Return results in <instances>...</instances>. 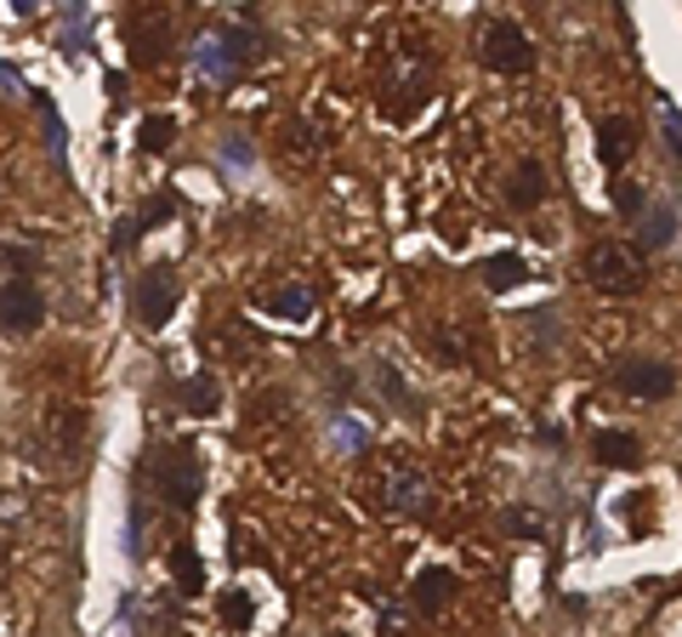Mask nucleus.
Returning <instances> with one entry per match:
<instances>
[{
	"label": "nucleus",
	"mask_w": 682,
	"mask_h": 637,
	"mask_svg": "<svg viewBox=\"0 0 682 637\" xmlns=\"http://www.w3.org/2000/svg\"><path fill=\"white\" fill-rule=\"evenodd\" d=\"M586 279L603 290V297H638L649 285V257L631 239H598L586 251Z\"/></svg>",
	"instance_id": "obj_1"
},
{
	"label": "nucleus",
	"mask_w": 682,
	"mask_h": 637,
	"mask_svg": "<svg viewBox=\"0 0 682 637\" xmlns=\"http://www.w3.org/2000/svg\"><path fill=\"white\" fill-rule=\"evenodd\" d=\"M257 58H262V40L245 23H217L211 34H200V46H193V63H200L205 80H233L239 69H251Z\"/></svg>",
	"instance_id": "obj_2"
},
{
	"label": "nucleus",
	"mask_w": 682,
	"mask_h": 637,
	"mask_svg": "<svg viewBox=\"0 0 682 637\" xmlns=\"http://www.w3.org/2000/svg\"><path fill=\"white\" fill-rule=\"evenodd\" d=\"M154 478H160L166 507H177V512H193V507H200V496H205V461H200V450H193V445H171L166 461L154 467Z\"/></svg>",
	"instance_id": "obj_3"
},
{
	"label": "nucleus",
	"mask_w": 682,
	"mask_h": 637,
	"mask_svg": "<svg viewBox=\"0 0 682 637\" xmlns=\"http://www.w3.org/2000/svg\"><path fill=\"white\" fill-rule=\"evenodd\" d=\"M478 58H483V69H495V74H529L534 69V40L523 34V23L490 18V23H483V40H478Z\"/></svg>",
	"instance_id": "obj_4"
},
{
	"label": "nucleus",
	"mask_w": 682,
	"mask_h": 637,
	"mask_svg": "<svg viewBox=\"0 0 682 637\" xmlns=\"http://www.w3.org/2000/svg\"><path fill=\"white\" fill-rule=\"evenodd\" d=\"M46 325V297H40V285L34 279H0V336H34Z\"/></svg>",
	"instance_id": "obj_5"
},
{
	"label": "nucleus",
	"mask_w": 682,
	"mask_h": 637,
	"mask_svg": "<svg viewBox=\"0 0 682 637\" xmlns=\"http://www.w3.org/2000/svg\"><path fill=\"white\" fill-rule=\"evenodd\" d=\"M177 302H182V279H177L171 262H160V268H149V273L137 279V325L160 330L177 313Z\"/></svg>",
	"instance_id": "obj_6"
},
{
	"label": "nucleus",
	"mask_w": 682,
	"mask_h": 637,
	"mask_svg": "<svg viewBox=\"0 0 682 637\" xmlns=\"http://www.w3.org/2000/svg\"><path fill=\"white\" fill-rule=\"evenodd\" d=\"M614 387H620V394H631V399L660 405V399L676 394V365H665V359H625L614 370Z\"/></svg>",
	"instance_id": "obj_7"
},
{
	"label": "nucleus",
	"mask_w": 682,
	"mask_h": 637,
	"mask_svg": "<svg viewBox=\"0 0 682 637\" xmlns=\"http://www.w3.org/2000/svg\"><path fill=\"white\" fill-rule=\"evenodd\" d=\"M126 40H131V63H137V69H154V63L171 58V52H166V46H171V29H166L160 12H131Z\"/></svg>",
	"instance_id": "obj_8"
},
{
	"label": "nucleus",
	"mask_w": 682,
	"mask_h": 637,
	"mask_svg": "<svg viewBox=\"0 0 682 637\" xmlns=\"http://www.w3.org/2000/svg\"><path fill=\"white\" fill-rule=\"evenodd\" d=\"M381 501H387V512H421V507L432 501V478H427L421 467L399 461L393 472H387V489H381Z\"/></svg>",
	"instance_id": "obj_9"
},
{
	"label": "nucleus",
	"mask_w": 682,
	"mask_h": 637,
	"mask_svg": "<svg viewBox=\"0 0 682 637\" xmlns=\"http://www.w3.org/2000/svg\"><path fill=\"white\" fill-rule=\"evenodd\" d=\"M631 155H638V120L631 115H603L598 120V160L609 171H625Z\"/></svg>",
	"instance_id": "obj_10"
},
{
	"label": "nucleus",
	"mask_w": 682,
	"mask_h": 637,
	"mask_svg": "<svg viewBox=\"0 0 682 637\" xmlns=\"http://www.w3.org/2000/svg\"><path fill=\"white\" fill-rule=\"evenodd\" d=\"M455 593H461V575L438 564V569H421V575H415V586H410V604H415L421 615H444V609L455 604Z\"/></svg>",
	"instance_id": "obj_11"
},
{
	"label": "nucleus",
	"mask_w": 682,
	"mask_h": 637,
	"mask_svg": "<svg viewBox=\"0 0 682 637\" xmlns=\"http://www.w3.org/2000/svg\"><path fill=\"white\" fill-rule=\"evenodd\" d=\"M546 166L541 160H523V166H512V177H507V206L512 211H541L546 206Z\"/></svg>",
	"instance_id": "obj_12"
},
{
	"label": "nucleus",
	"mask_w": 682,
	"mask_h": 637,
	"mask_svg": "<svg viewBox=\"0 0 682 637\" xmlns=\"http://www.w3.org/2000/svg\"><path fill=\"white\" fill-rule=\"evenodd\" d=\"M427 86H432V58H415V69H404V74H399V86L387 91V97H393V103H381V109L393 115V120H410V115L421 109Z\"/></svg>",
	"instance_id": "obj_13"
},
{
	"label": "nucleus",
	"mask_w": 682,
	"mask_h": 637,
	"mask_svg": "<svg viewBox=\"0 0 682 637\" xmlns=\"http://www.w3.org/2000/svg\"><path fill=\"white\" fill-rule=\"evenodd\" d=\"M631 245H638L643 257H649V251H671V245H676V200L649 206V211H643V233L631 239Z\"/></svg>",
	"instance_id": "obj_14"
},
{
	"label": "nucleus",
	"mask_w": 682,
	"mask_h": 637,
	"mask_svg": "<svg viewBox=\"0 0 682 637\" xmlns=\"http://www.w3.org/2000/svg\"><path fill=\"white\" fill-rule=\"evenodd\" d=\"M592 456L603 461V467H620V472H631V467H643V438H631V432H592Z\"/></svg>",
	"instance_id": "obj_15"
},
{
	"label": "nucleus",
	"mask_w": 682,
	"mask_h": 637,
	"mask_svg": "<svg viewBox=\"0 0 682 637\" xmlns=\"http://www.w3.org/2000/svg\"><path fill=\"white\" fill-rule=\"evenodd\" d=\"M177 399H182V410H188V416H211V410L222 405V387H217V376H211V370H200V376L177 381Z\"/></svg>",
	"instance_id": "obj_16"
},
{
	"label": "nucleus",
	"mask_w": 682,
	"mask_h": 637,
	"mask_svg": "<svg viewBox=\"0 0 682 637\" xmlns=\"http://www.w3.org/2000/svg\"><path fill=\"white\" fill-rule=\"evenodd\" d=\"M523 279H529V262H523L518 251H495V257H483V285H490L495 297H501V290H518Z\"/></svg>",
	"instance_id": "obj_17"
},
{
	"label": "nucleus",
	"mask_w": 682,
	"mask_h": 637,
	"mask_svg": "<svg viewBox=\"0 0 682 637\" xmlns=\"http://www.w3.org/2000/svg\"><path fill=\"white\" fill-rule=\"evenodd\" d=\"M262 308H268L273 319H308V313L319 308V290H308V285H284V290H273V297H262Z\"/></svg>",
	"instance_id": "obj_18"
},
{
	"label": "nucleus",
	"mask_w": 682,
	"mask_h": 637,
	"mask_svg": "<svg viewBox=\"0 0 682 637\" xmlns=\"http://www.w3.org/2000/svg\"><path fill=\"white\" fill-rule=\"evenodd\" d=\"M171 575H177V593L182 598H200L205 593V564H200V553H193L188 541L171 547Z\"/></svg>",
	"instance_id": "obj_19"
},
{
	"label": "nucleus",
	"mask_w": 682,
	"mask_h": 637,
	"mask_svg": "<svg viewBox=\"0 0 682 637\" xmlns=\"http://www.w3.org/2000/svg\"><path fill=\"white\" fill-rule=\"evenodd\" d=\"M34 97V115H40V126H46V142H52V160L63 166L69 160V131H63V120H58V103L46 91H29Z\"/></svg>",
	"instance_id": "obj_20"
},
{
	"label": "nucleus",
	"mask_w": 682,
	"mask_h": 637,
	"mask_svg": "<svg viewBox=\"0 0 682 637\" xmlns=\"http://www.w3.org/2000/svg\"><path fill=\"white\" fill-rule=\"evenodd\" d=\"M171 137H177V120H171V115H149V120H142V131H137L142 155H166Z\"/></svg>",
	"instance_id": "obj_21"
},
{
	"label": "nucleus",
	"mask_w": 682,
	"mask_h": 637,
	"mask_svg": "<svg viewBox=\"0 0 682 637\" xmlns=\"http://www.w3.org/2000/svg\"><path fill=\"white\" fill-rule=\"evenodd\" d=\"M375 387H381V399H393V405H404V410H421L415 405V394H410V387H404V376H399V365H375Z\"/></svg>",
	"instance_id": "obj_22"
},
{
	"label": "nucleus",
	"mask_w": 682,
	"mask_h": 637,
	"mask_svg": "<svg viewBox=\"0 0 682 637\" xmlns=\"http://www.w3.org/2000/svg\"><path fill=\"white\" fill-rule=\"evenodd\" d=\"M0 268H7L12 279H34L40 251H34V245H0Z\"/></svg>",
	"instance_id": "obj_23"
},
{
	"label": "nucleus",
	"mask_w": 682,
	"mask_h": 637,
	"mask_svg": "<svg viewBox=\"0 0 682 637\" xmlns=\"http://www.w3.org/2000/svg\"><path fill=\"white\" fill-rule=\"evenodd\" d=\"M609 200H614L620 217H643V211H649V188H643V182H614Z\"/></svg>",
	"instance_id": "obj_24"
},
{
	"label": "nucleus",
	"mask_w": 682,
	"mask_h": 637,
	"mask_svg": "<svg viewBox=\"0 0 682 637\" xmlns=\"http://www.w3.org/2000/svg\"><path fill=\"white\" fill-rule=\"evenodd\" d=\"M217 615H222V626H233V631H245V626L257 620V604H251L245 593H222V604H217Z\"/></svg>",
	"instance_id": "obj_25"
},
{
	"label": "nucleus",
	"mask_w": 682,
	"mask_h": 637,
	"mask_svg": "<svg viewBox=\"0 0 682 637\" xmlns=\"http://www.w3.org/2000/svg\"><path fill=\"white\" fill-rule=\"evenodd\" d=\"M166 217H177V193H154V200L149 206H142L131 222H137V233H149V228H160Z\"/></svg>",
	"instance_id": "obj_26"
},
{
	"label": "nucleus",
	"mask_w": 682,
	"mask_h": 637,
	"mask_svg": "<svg viewBox=\"0 0 682 637\" xmlns=\"http://www.w3.org/2000/svg\"><path fill=\"white\" fill-rule=\"evenodd\" d=\"M427 354L450 359V365H467V341H461L455 330H432V336H427Z\"/></svg>",
	"instance_id": "obj_27"
},
{
	"label": "nucleus",
	"mask_w": 682,
	"mask_h": 637,
	"mask_svg": "<svg viewBox=\"0 0 682 637\" xmlns=\"http://www.w3.org/2000/svg\"><path fill=\"white\" fill-rule=\"evenodd\" d=\"M501 524H507V535H523V541H541V518H534V512H518V507H512Z\"/></svg>",
	"instance_id": "obj_28"
},
{
	"label": "nucleus",
	"mask_w": 682,
	"mask_h": 637,
	"mask_svg": "<svg viewBox=\"0 0 682 637\" xmlns=\"http://www.w3.org/2000/svg\"><path fill=\"white\" fill-rule=\"evenodd\" d=\"M660 120H665V155L676 160V155H682V120H676V103H660Z\"/></svg>",
	"instance_id": "obj_29"
},
{
	"label": "nucleus",
	"mask_w": 682,
	"mask_h": 637,
	"mask_svg": "<svg viewBox=\"0 0 682 637\" xmlns=\"http://www.w3.org/2000/svg\"><path fill=\"white\" fill-rule=\"evenodd\" d=\"M222 160L228 166H257V149H251L245 137H222Z\"/></svg>",
	"instance_id": "obj_30"
},
{
	"label": "nucleus",
	"mask_w": 682,
	"mask_h": 637,
	"mask_svg": "<svg viewBox=\"0 0 682 637\" xmlns=\"http://www.w3.org/2000/svg\"><path fill=\"white\" fill-rule=\"evenodd\" d=\"M529 325H534V341H541V348H552V341H558V313H552V308L529 313Z\"/></svg>",
	"instance_id": "obj_31"
},
{
	"label": "nucleus",
	"mask_w": 682,
	"mask_h": 637,
	"mask_svg": "<svg viewBox=\"0 0 682 637\" xmlns=\"http://www.w3.org/2000/svg\"><path fill=\"white\" fill-rule=\"evenodd\" d=\"M137 239H142V233H137V222H131V217H120V222H114V233H109V245H114V251H131Z\"/></svg>",
	"instance_id": "obj_32"
},
{
	"label": "nucleus",
	"mask_w": 682,
	"mask_h": 637,
	"mask_svg": "<svg viewBox=\"0 0 682 637\" xmlns=\"http://www.w3.org/2000/svg\"><path fill=\"white\" fill-rule=\"evenodd\" d=\"M142 529H149V507H131V558H142Z\"/></svg>",
	"instance_id": "obj_33"
},
{
	"label": "nucleus",
	"mask_w": 682,
	"mask_h": 637,
	"mask_svg": "<svg viewBox=\"0 0 682 637\" xmlns=\"http://www.w3.org/2000/svg\"><path fill=\"white\" fill-rule=\"evenodd\" d=\"M284 149H290V155H313V131L297 120V126H290V142H284Z\"/></svg>",
	"instance_id": "obj_34"
},
{
	"label": "nucleus",
	"mask_w": 682,
	"mask_h": 637,
	"mask_svg": "<svg viewBox=\"0 0 682 637\" xmlns=\"http://www.w3.org/2000/svg\"><path fill=\"white\" fill-rule=\"evenodd\" d=\"M109 97H114V109L126 103V74H109Z\"/></svg>",
	"instance_id": "obj_35"
}]
</instances>
